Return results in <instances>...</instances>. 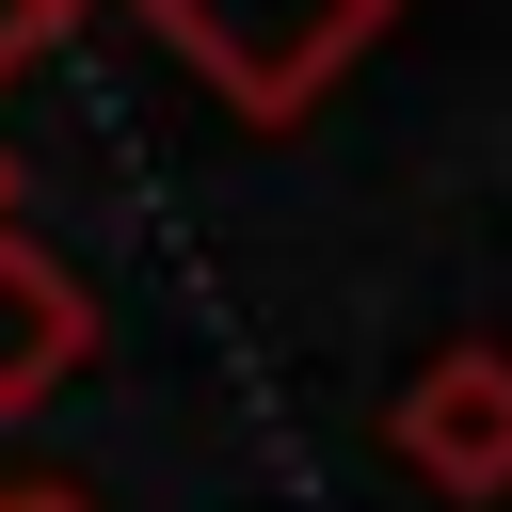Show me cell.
Wrapping results in <instances>:
<instances>
[{
    "mask_svg": "<svg viewBox=\"0 0 512 512\" xmlns=\"http://www.w3.org/2000/svg\"><path fill=\"white\" fill-rule=\"evenodd\" d=\"M384 448H400L432 496H480V512H496V496H512V352H496V336H448V352L384 400Z\"/></svg>",
    "mask_w": 512,
    "mask_h": 512,
    "instance_id": "obj_1",
    "label": "cell"
},
{
    "mask_svg": "<svg viewBox=\"0 0 512 512\" xmlns=\"http://www.w3.org/2000/svg\"><path fill=\"white\" fill-rule=\"evenodd\" d=\"M160 16H176V48H192L208 80H240L256 112L320 96V64L368 32V0H160Z\"/></svg>",
    "mask_w": 512,
    "mask_h": 512,
    "instance_id": "obj_2",
    "label": "cell"
},
{
    "mask_svg": "<svg viewBox=\"0 0 512 512\" xmlns=\"http://www.w3.org/2000/svg\"><path fill=\"white\" fill-rule=\"evenodd\" d=\"M80 352H96V288L32 224H0V416H48L80 384Z\"/></svg>",
    "mask_w": 512,
    "mask_h": 512,
    "instance_id": "obj_3",
    "label": "cell"
},
{
    "mask_svg": "<svg viewBox=\"0 0 512 512\" xmlns=\"http://www.w3.org/2000/svg\"><path fill=\"white\" fill-rule=\"evenodd\" d=\"M64 16H80V0H0V80H16V64H48V48H64Z\"/></svg>",
    "mask_w": 512,
    "mask_h": 512,
    "instance_id": "obj_4",
    "label": "cell"
},
{
    "mask_svg": "<svg viewBox=\"0 0 512 512\" xmlns=\"http://www.w3.org/2000/svg\"><path fill=\"white\" fill-rule=\"evenodd\" d=\"M0 512H80V496H48V480H0Z\"/></svg>",
    "mask_w": 512,
    "mask_h": 512,
    "instance_id": "obj_5",
    "label": "cell"
},
{
    "mask_svg": "<svg viewBox=\"0 0 512 512\" xmlns=\"http://www.w3.org/2000/svg\"><path fill=\"white\" fill-rule=\"evenodd\" d=\"M0 224H16V160H0Z\"/></svg>",
    "mask_w": 512,
    "mask_h": 512,
    "instance_id": "obj_6",
    "label": "cell"
}]
</instances>
